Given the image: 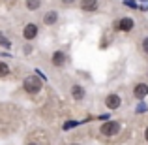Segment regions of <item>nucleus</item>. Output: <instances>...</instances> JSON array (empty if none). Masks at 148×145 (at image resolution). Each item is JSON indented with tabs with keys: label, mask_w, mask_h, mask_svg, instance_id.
Masks as SVG:
<instances>
[{
	"label": "nucleus",
	"mask_w": 148,
	"mask_h": 145,
	"mask_svg": "<svg viewBox=\"0 0 148 145\" xmlns=\"http://www.w3.org/2000/svg\"><path fill=\"white\" fill-rule=\"evenodd\" d=\"M23 87H25V91L28 92V94H40L41 92V79L40 77H36V76H28V77H25V83H23Z\"/></svg>",
	"instance_id": "obj_1"
},
{
	"label": "nucleus",
	"mask_w": 148,
	"mask_h": 145,
	"mask_svg": "<svg viewBox=\"0 0 148 145\" xmlns=\"http://www.w3.org/2000/svg\"><path fill=\"white\" fill-rule=\"evenodd\" d=\"M120 128H122V124H120L118 121H107V123L101 124L99 132H101L103 136H116V134L120 132Z\"/></svg>",
	"instance_id": "obj_2"
},
{
	"label": "nucleus",
	"mask_w": 148,
	"mask_h": 145,
	"mask_svg": "<svg viewBox=\"0 0 148 145\" xmlns=\"http://www.w3.org/2000/svg\"><path fill=\"white\" fill-rule=\"evenodd\" d=\"M133 19L131 17H122V19H118L116 21V28L118 30H122V32H130L131 28H133Z\"/></svg>",
	"instance_id": "obj_3"
},
{
	"label": "nucleus",
	"mask_w": 148,
	"mask_h": 145,
	"mask_svg": "<svg viewBox=\"0 0 148 145\" xmlns=\"http://www.w3.org/2000/svg\"><path fill=\"white\" fill-rule=\"evenodd\" d=\"M133 96L139 98V100H145L148 96V85L146 83H137L133 87Z\"/></svg>",
	"instance_id": "obj_4"
},
{
	"label": "nucleus",
	"mask_w": 148,
	"mask_h": 145,
	"mask_svg": "<svg viewBox=\"0 0 148 145\" xmlns=\"http://www.w3.org/2000/svg\"><path fill=\"white\" fill-rule=\"evenodd\" d=\"M120 104H122V100H120V94H109L105 98V105H107L109 109H118Z\"/></svg>",
	"instance_id": "obj_5"
},
{
	"label": "nucleus",
	"mask_w": 148,
	"mask_h": 145,
	"mask_svg": "<svg viewBox=\"0 0 148 145\" xmlns=\"http://www.w3.org/2000/svg\"><path fill=\"white\" fill-rule=\"evenodd\" d=\"M23 36H25V40H34V38L38 36V26L34 25V23L26 25L25 30H23Z\"/></svg>",
	"instance_id": "obj_6"
},
{
	"label": "nucleus",
	"mask_w": 148,
	"mask_h": 145,
	"mask_svg": "<svg viewBox=\"0 0 148 145\" xmlns=\"http://www.w3.org/2000/svg\"><path fill=\"white\" fill-rule=\"evenodd\" d=\"M66 62V53L64 51H54L53 53V66H64Z\"/></svg>",
	"instance_id": "obj_7"
},
{
	"label": "nucleus",
	"mask_w": 148,
	"mask_h": 145,
	"mask_svg": "<svg viewBox=\"0 0 148 145\" xmlns=\"http://www.w3.org/2000/svg\"><path fill=\"white\" fill-rule=\"evenodd\" d=\"M81 10L83 11H96L98 10V0H83L81 2Z\"/></svg>",
	"instance_id": "obj_8"
},
{
	"label": "nucleus",
	"mask_w": 148,
	"mask_h": 145,
	"mask_svg": "<svg viewBox=\"0 0 148 145\" xmlns=\"http://www.w3.org/2000/svg\"><path fill=\"white\" fill-rule=\"evenodd\" d=\"M84 94H86V92H84V89L81 87V85H73L71 87V98L73 100H83Z\"/></svg>",
	"instance_id": "obj_9"
},
{
	"label": "nucleus",
	"mask_w": 148,
	"mask_h": 145,
	"mask_svg": "<svg viewBox=\"0 0 148 145\" xmlns=\"http://www.w3.org/2000/svg\"><path fill=\"white\" fill-rule=\"evenodd\" d=\"M56 21H58V13L56 11H47V13L43 15V23L45 25H54Z\"/></svg>",
	"instance_id": "obj_10"
},
{
	"label": "nucleus",
	"mask_w": 148,
	"mask_h": 145,
	"mask_svg": "<svg viewBox=\"0 0 148 145\" xmlns=\"http://www.w3.org/2000/svg\"><path fill=\"white\" fill-rule=\"evenodd\" d=\"M41 6V0H26V8H28V10H38V8Z\"/></svg>",
	"instance_id": "obj_11"
},
{
	"label": "nucleus",
	"mask_w": 148,
	"mask_h": 145,
	"mask_svg": "<svg viewBox=\"0 0 148 145\" xmlns=\"http://www.w3.org/2000/svg\"><path fill=\"white\" fill-rule=\"evenodd\" d=\"M8 74H10V66H8L6 62L0 60V77H6Z\"/></svg>",
	"instance_id": "obj_12"
},
{
	"label": "nucleus",
	"mask_w": 148,
	"mask_h": 145,
	"mask_svg": "<svg viewBox=\"0 0 148 145\" xmlns=\"http://www.w3.org/2000/svg\"><path fill=\"white\" fill-rule=\"evenodd\" d=\"M77 124H79V123H77V121H68V123H66V124H64V128H66V130H69V128H73V126H77Z\"/></svg>",
	"instance_id": "obj_13"
},
{
	"label": "nucleus",
	"mask_w": 148,
	"mask_h": 145,
	"mask_svg": "<svg viewBox=\"0 0 148 145\" xmlns=\"http://www.w3.org/2000/svg\"><path fill=\"white\" fill-rule=\"evenodd\" d=\"M141 47H143V51H145V53L148 55V36L145 38V40H143V44H141Z\"/></svg>",
	"instance_id": "obj_14"
},
{
	"label": "nucleus",
	"mask_w": 148,
	"mask_h": 145,
	"mask_svg": "<svg viewBox=\"0 0 148 145\" xmlns=\"http://www.w3.org/2000/svg\"><path fill=\"white\" fill-rule=\"evenodd\" d=\"M124 4H126L127 8H137V0H126Z\"/></svg>",
	"instance_id": "obj_15"
},
{
	"label": "nucleus",
	"mask_w": 148,
	"mask_h": 145,
	"mask_svg": "<svg viewBox=\"0 0 148 145\" xmlns=\"http://www.w3.org/2000/svg\"><path fill=\"white\" fill-rule=\"evenodd\" d=\"M146 109H148V108H146V104H143V102H141V104H139V108H137V113H145Z\"/></svg>",
	"instance_id": "obj_16"
},
{
	"label": "nucleus",
	"mask_w": 148,
	"mask_h": 145,
	"mask_svg": "<svg viewBox=\"0 0 148 145\" xmlns=\"http://www.w3.org/2000/svg\"><path fill=\"white\" fill-rule=\"evenodd\" d=\"M0 44H2L4 47H10V42H8V40H6L4 36H0Z\"/></svg>",
	"instance_id": "obj_17"
},
{
	"label": "nucleus",
	"mask_w": 148,
	"mask_h": 145,
	"mask_svg": "<svg viewBox=\"0 0 148 145\" xmlns=\"http://www.w3.org/2000/svg\"><path fill=\"white\" fill-rule=\"evenodd\" d=\"M32 51V45H25V53H30Z\"/></svg>",
	"instance_id": "obj_18"
},
{
	"label": "nucleus",
	"mask_w": 148,
	"mask_h": 145,
	"mask_svg": "<svg viewBox=\"0 0 148 145\" xmlns=\"http://www.w3.org/2000/svg\"><path fill=\"white\" fill-rule=\"evenodd\" d=\"M64 4H75V0H62Z\"/></svg>",
	"instance_id": "obj_19"
},
{
	"label": "nucleus",
	"mask_w": 148,
	"mask_h": 145,
	"mask_svg": "<svg viewBox=\"0 0 148 145\" xmlns=\"http://www.w3.org/2000/svg\"><path fill=\"white\" fill-rule=\"evenodd\" d=\"M26 145H41V143H38V142H30V143H26Z\"/></svg>",
	"instance_id": "obj_20"
},
{
	"label": "nucleus",
	"mask_w": 148,
	"mask_h": 145,
	"mask_svg": "<svg viewBox=\"0 0 148 145\" xmlns=\"http://www.w3.org/2000/svg\"><path fill=\"white\" fill-rule=\"evenodd\" d=\"M145 138H146V142H148V128H146V132H145Z\"/></svg>",
	"instance_id": "obj_21"
},
{
	"label": "nucleus",
	"mask_w": 148,
	"mask_h": 145,
	"mask_svg": "<svg viewBox=\"0 0 148 145\" xmlns=\"http://www.w3.org/2000/svg\"><path fill=\"white\" fill-rule=\"evenodd\" d=\"M71 145H81V143H71Z\"/></svg>",
	"instance_id": "obj_22"
}]
</instances>
